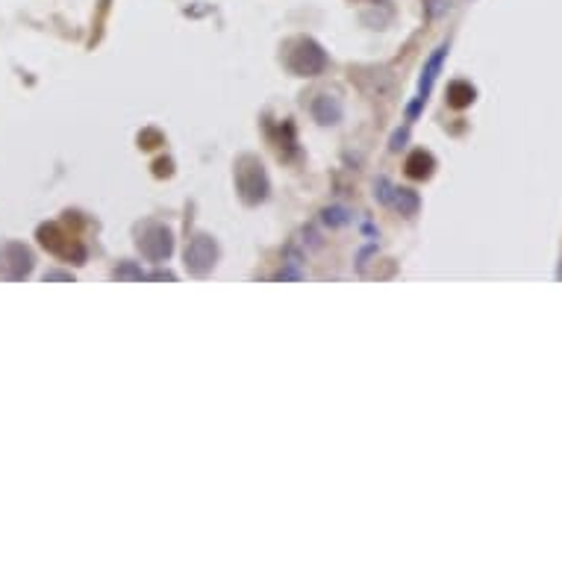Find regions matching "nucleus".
<instances>
[{
  "label": "nucleus",
  "mask_w": 562,
  "mask_h": 562,
  "mask_svg": "<svg viewBox=\"0 0 562 562\" xmlns=\"http://www.w3.org/2000/svg\"><path fill=\"white\" fill-rule=\"evenodd\" d=\"M286 65H289V71L298 77H315L327 68V53L321 50V45H315L312 38H298L291 45V50L286 53Z\"/></svg>",
  "instance_id": "nucleus-1"
},
{
  "label": "nucleus",
  "mask_w": 562,
  "mask_h": 562,
  "mask_svg": "<svg viewBox=\"0 0 562 562\" xmlns=\"http://www.w3.org/2000/svg\"><path fill=\"white\" fill-rule=\"evenodd\" d=\"M236 186L242 192L245 203H259V201H265V194H268V177H265L262 165L257 159L245 157L236 168Z\"/></svg>",
  "instance_id": "nucleus-2"
},
{
  "label": "nucleus",
  "mask_w": 562,
  "mask_h": 562,
  "mask_svg": "<svg viewBox=\"0 0 562 562\" xmlns=\"http://www.w3.org/2000/svg\"><path fill=\"white\" fill-rule=\"evenodd\" d=\"M138 247H142V254L150 259V262H162L171 257L174 250V236L171 230H165L162 224H147L138 236Z\"/></svg>",
  "instance_id": "nucleus-3"
},
{
  "label": "nucleus",
  "mask_w": 562,
  "mask_h": 562,
  "mask_svg": "<svg viewBox=\"0 0 562 562\" xmlns=\"http://www.w3.org/2000/svg\"><path fill=\"white\" fill-rule=\"evenodd\" d=\"M218 259V245L209 236H194L186 247V265L192 274H206L212 271V265Z\"/></svg>",
  "instance_id": "nucleus-4"
},
{
  "label": "nucleus",
  "mask_w": 562,
  "mask_h": 562,
  "mask_svg": "<svg viewBox=\"0 0 562 562\" xmlns=\"http://www.w3.org/2000/svg\"><path fill=\"white\" fill-rule=\"evenodd\" d=\"M445 56H447V45H442V48H435V53L427 59V65H424V71H421V82H418V97L410 103V118H415L418 112H421V106H424V101H427V94H430V89H433V82H435V77H439V71H442V62H445Z\"/></svg>",
  "instance_id": "nucleus-5"
},
{
  "label": "nucleus",
  "mask_w": 562,
  "mask_h": 562,
  "mask_svg": "<svg viewBox=\"0 0 562 562\" xmlns=\"http://www.w3.org/2000/svg\"><path fill=\"white\" fill-rule=\"evenodd\" d=\"M312 115L318 124H339L342 121V101L336 94H318L312 101Z\"/></svg>",
  "instance_id": "nucleus-6"
},
{
  "label": "nucleus",
  "mask_w": 562,
  "mask_h": 562,
  "mask_svg": "<svg viewBox=\"0 0 562 562\" xmlns=\"http://www.w3.org/2000/svg\"><path fill=\"white\" fill-rule=\"evenodd\" d=\"M474 97H477V92H474L471 82H466V80H456V82H451V86H447V103H451L454 109L471 106Z\"/></svg>",
  "instance_id": "nucleus-7"
},
{
  "label": "nucleus",
  "mask_w": 562,
  "mask_h": 562,
  "mask_svg": "<svg viewBox=\"0 0 562 562\" xmlns=\"http://www.w3.org/2000/svg\"><path fill=\"white\" fill-rule=\"evenodd\" d=\"M433 168H435V162H433L430 153H424V150H415L412 157L406 159V174L415 177V180L430 177V174H433Z\"/></svg>",
  "instance_id": "nucleus-8"
},
{
  "label": "nucleus",
  "mask_w": 562,
  "mask_h": 562,
  "mask_svg": "<svg viewBox=\"0 0 562 562\" xmlns=\"http://www.w3.org/2000/svg\"><path fill=\"white\" fill-rule=\"evenodd\" d=\"M389 203H395L401 209V215H415L418 206H421L418 194L412 189H395V192H391V201Z\"/></svg>",
  "instance_id": "nucleus-9"
},
{
  "label": "nucleus",
  "mask_w": 562,
  "mask_h": 562,
  "mask_svg": "<svg viewBox=\"0 0 562 562\" xmlns=\"http://www.w3.org/2000/svg\"><path fill=\"white\" fill-rule=\"evenodd\" d=\"M324 221L333 224V227H342V224H347V212H345V209H327Z\"/></svg>",
  "instance_id": "nucleus-10"
}]
</instances>
